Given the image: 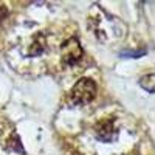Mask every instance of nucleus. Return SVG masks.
Listing matches in <instances>:
<instances>
[{
    "label": "nucleus",
    "instance_id": "obj_1",
    "mask_svg": "<svg viewBox=\"0 0 155 155\" xmlns=\"http://www.w3.org/2000/svg\"><path fill=\"white\" fill-rule=\"evenodd\" d=\"M96 95V84L90 78H82L76 82V85L71 90V99L76 104H85L90 102Z\"/></svg>",
    "mask_w": 155,
    "mask_h": 155
},
{
    "label": "nucleus",
    "instance_id": "obj_2",
    "mask_svg": "<svg viewBox=\"0 0 155 155\" xmlns=\"http://www.w3.org/2000/svg\"><path fill=\"white\" fill-rule=\"evenodd\" d=\"M82 58V48L79 45V42L76 39H70L68 42L64 44L62 47V61L67 65H73L74 62H78Z\"/></svg>",
    "mask_w": 155,
    "mask_h": 155
},
{
    "label": "nucleus",
    "instance_id": "obj_3",
    "mask_svg": "<svg viewBox=\"0 0 155 155\" xmlns=\"http://www.w3.org/2000/svg\"><path fill=\"white\" fill-rule=\"evenodd\" d=\"M96 134H98V138H101L102 141H110L112 140V134H113V123L110 120L101 123Z\"/></svg>",
    "mask_w": 155,
    "mask_h": 155
}]
</instances>
